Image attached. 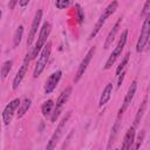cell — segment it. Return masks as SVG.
Masks as SVG:
<instances>
[{"label": "cell", "instance_id": "obj_1", "mask_svg": "<svg viewBox=\"0 0 150 150\" xmlns=\"http://www.w3.org/2000/svg\"><path fill=\"white\" fill-rule=\"evenodd\" d=\"M117 7H118V2H117V1H112V2H110V4L105 7V9H103V12H102V14L100 15V18H98L96 25L94 26V29L91 30V33H90L88 40L94 39V38L98 34V32L101 30V28L103 27V25L105 23V21L108 20V18H109L110 15H112V14L116 12Z\"/></svg>", "mask_w": 150, "mask_h": 150}, {"label": "cell", "instance_id": "obj_2", "mask_svg": "<svg viewBox=\"0 0 150 150\" xmlns=\"http://www.w3.org/2000/svg\"><path fill=\"white\" fill-rule=\"evenodd\" d=\"M50 30H52V25L46 21V22L42 25V27H41V29H40V33H39V36H38V41H36L35 46L33 47V49H32V52H30V59H32V60L35 59V57L40 54L41 49L43 48V46H45L46 42H47V38L49 36Z\"/></svg>", "mask_w": 150, "mask_h": 150}, {"label": "cell", "instance_id": "obj_3", "mask_svg": "<svg viewBox=\"0 0 150 150\" xmlns=\"http://www.w3.org/2000/svg\"><path fill=\"white\" fill-rule=\"evenodd\" d=\"M50 53H52V43L48 42L47 45L43 46V48L40 52V56L38 59V62H36L35 68H34V71H33V77L34 79L39 77L41 75V73L43 71V69L46 68L47 62H48L49 56H50Z\"/></svg>", "mask_w": 150, "mask_h": 150}, {"label": "cell", "instance_id": "obj_4", "mask_svg": "<svg viewBox=\"0 0 150 150\" xmlns=\"http://www.w3.org/2000/svg\"><path fill=\"white\" fill-rule=\"evenodd\" d=\"M127 39H128V30L124 29L122 35H121V38H120V40H118V42H117V45H116V47H115V49L112 50V53L108 57V60L105 62V66H104V69H110L112 67V64L115 63L117 57L122 54V50H123V48L125 46V42H127Z\"/></svg>", "mask_w": 150, "mask_h": 150}, {"label": "cell", "instance_id": "obj_5", "mask_svg": "<svg viewBox=\"0 0 150 150\" xmlns=\"http://www.w3.org/2000/svg\"><path fill=\"white\" fill-rule=\"evenodd\" d=\"M70 94H71V87H67L61 94H60V96H59V98H57V101H56V103H55V105H54V109H53V111H52V116H50V121L52 122H55L56 120H57V117L60 116V114L62 112V110H63V107H64V104L67 103V101L69 100V97H70Z\"/></svg>", "mask_w": 150, "mask_h": 150}, {"label": "cell", "instance_id": "obj_6", "mask_svg": "<svg viewBox=\"0 0 150 150\" xmlns=\"http://www.w3.org/2000/svg\"><path fill=\"white\" fill-rule=\"evenodd\" d=\"M69 117H70V112H67V114L62 117V120L60 121L57 128H56L55 131L53 132V135H52V137H50V139H49V142H48V144H47V146H46L47 149H54V148L56 146V143L59 142V139L61 138V136H62V134H63V131H64V129H66V125H67V123H68V121H69Z\"/></svg>", "mask_w": 150, "mask_h": 150}, {"label": "cell", "instance_id": "obj_7", "mask_svg": "<svg viewBox=\"0 0 150 150\" xmlns=\"http://www.w3.org/2000/svg\"><path fill=\"white\" fill-rule=\"evenodd\" d=\"M149 35H150V18L149 15L145 16V20L143 22V27H142V30H141V35L138 38V41H137V45H136V50L137 53H141L144 50L145 46L148 45L149 42Z\"/></svg>", "mask_w": 150, "mask_h": 150}, {"label": "cell", "instance_id": "obj_8", "mask_svg": "<svg viewBox=\"0 0 150 150\" xmlns=\"http://www.w3.org/2000/svg\"><path fill=\"white\" fill-rule=\"evenodd\" d=\"M30 60H32V59H30V53H29V54H27V55H26V57L23 59V62H22L21 67L19 68V70H18L16 75H15V76H14V79H13V86H12V88H13L14 90L20 86V83L22 82V80H23L25 75L27 74Z\"/></svg>", "mask_w": 150, "mask_h": 150}, {"label": "cell", "instance_id": "obj_9", "mask_svg": "<svg viewBox=\"0 0 150 150\" xmlns=\"http://www.w3.org/2000/svg\"><path fill=\"white\" fill-rule=\"evenodd\" d=\"M95 50H96V48H95V47H91V48L88 50V53L86 54V56L83 57V60L81 61V63H80V66H79V68H77L75 79H74V82H75V83L79 82L80 79L83 76L84 71H86L87 68H88V64L90 63V61H91V59H93V56H94V54H95Z\"/></svg>", "mask_w": 150, "mask_h": 150}, {"label": "cell", "instance_id": "obj_10", "mask_svg": "<svg viewBox=\"0 0 150 150\" xmlns=\"http://www.w3.org/2000/svg\"><path fill=\"white\" fill-rule=\"evenodd\" d=\"M20 104V100L19 98H14L12 100L4 109L2 111V122L5 125H9V123L12 122V118H13V115L14 112L16 111L18 107Z\"/></svg>", "mask_w": 150, "mask_h": 150}, {"label": "cell", "instance_id": "obj_11", "mask_svg": "<svg viewBox=\"0 0 150 150\" xmlns=\"http://www.w3.org/2000/svg\"><path fill=\"white\" fill-rule=\"evenodd\" d=\"M136 89H137V81L134 80V81L131 82V84H130V87H129V89H128V91H127V94H125V97H124V100H123V103H122V105H121V108H120V110H118V117H121V116L123 115V112L128 109V107L130 105L131 101L134 100Z\"/></svg>", "mask_w": 150, "mask_h": 150}, {"label": "cell", "instance_id": "obj_12", "mask_svg": "<svg viewBox=\"0 0 150 150\" xmlns=\"http://www.w3.org/2000/svg\"><path fill=\"white\" fill-rule=\"evenodd\" d=\"M61 76H62V71L61 70H56V71H54V73H52L49 75V77L47 79V81L45 83V88H43L45 94H50L56 88L57 83L61 80Z\"/></svg>", "mask_w": 150, "mask_h": 150}, {"label": "cell", "instance_id": "obj_13", "mask_svg": "<svg viewBox=\"0 0 150 150\" xmlns=\"http://www.w3.org/2000/svg\"><path fill=\"white\" fill-rule=\"evenodd\" d=\"M41 19H42V11L39 9L36 13H35V16L33 19V22H32V27H30V30H29V34H28V39H27V47H30L32 46V42L38 33V28L40 26V22H41Z\"/></svg>", "mask_w": 150, "mask_h": 150}, {"label": "cell", "instance_id": "obj_14", "mask_svg": "<svg viewBox=\"0 0 150 150\" xmlns=\"http://www.w3.org/2000/svg\"><path fill=\"white\" fill-rule=\"evenodd\" d=\"M135 127H130L128 129V131L125 132L124 135V138H123V142H122V149L123 150H129L131 146H132V143L135 141Z\"/></svg>", "mask_w": 150, "mask_h": 150}, {"label": "cell", "instance_id": "obj_15", "mask_svg": "<svg viewBox=\"0 0 150 150\" xmlns=\"http://www.w3.org/2000/svg\"><path fill=\"white\" fill-rule=\"evenodd\" d=\"M121 21H122V18H120V19L116 21V23L114 25L112 29H111V30L109 32V34L107 35V39H105V42H104V48H105V49H108V48L110 47V45H112V42H114V40H115V36H116V34H117V32H118V29H120Z\"/></svg>", "mask_w": 150, "mask_h": 150}, {"label": "cell", "instance_id": "obj_16", "mask_svg": "<svg viewBox=\"0 0 150 150\" xmlns=\"http://www.w3.org/2000/svg\"><path fill=\"white\" fill-rule=\"evenodd\" d=\"M111 94H112V83H108L105 86V88L103 89V91H102V95H101V98H100V102H98L100 108H102L110 100Z\"/></svg>", "mask_w": 150, "mask_h": 150}, {"label": "cell", "instance_id": "obj_17", "mask_svg": "<svg viewBox=\"0 0 150 150\" xmlns=\"http://www.w3.org/2000/svg\"><path fill=\"white\" fill-rule=\"evenodd\" d=\"M30 104H32V101H30V98H27V97L22 102H20V104L18 107V111H16V117L21 118L28 111V109L30 108Z\"/></svg>", "mask_w": 150, "mask_h": 150}, {"label": "cell", "instance_id": "obj_18", "mask_svg": "<svg viewBox=\"0 0 150 150\" xmlns=\"http://www.w3.org/2000/svg\"><path fill=\"white\" fill-rule=\"evenodd\" d=\"M146 103H148V96H145L144 100H143V102L141 103V105H139V108H138V111H137V114H136V117H135V121H134V125H132V127L136 128V127L139 124V122H141V120H142V117H143V115H144V111H145V109H146Z\"/></svg>", "mask_w": 150, "mask_h": 150}, {"label": "cell", "instance_id": "obj_19", "mask_svg": "<svg viewBox=\"0 0 150 150\" xmlns=\"http://www.w3.org/2000/svg\"><path fill=\"white\" fill-rule=\"evenodd\" d=\"M53 109H54V101H53V100H47V101H45L43 104L41 105V112H42V115H43L45 117L49 116V115L52 114Z\"/></svg>", "mask_w": 150, "mask_h": 150}, {"label": "cell", "instance_id": "obj_20", "mask_svg": "<svg viewBox=\"0 0 150 150\" xmlns=\"http://www.w3.org/2000/svg\"><path fill=\"white\" fill-rule=\"evenodd\" d=\"M120 118H121V117H118V116H117V120H116L115 124L112 125L111 134H110V137H109V144H108V149H109V148L111 146V144L115 142V138H116V135H117V132H118V128H120Z\"/></svg>", "mask_w": 150, "mask_h": 150}, {"label": "cell", "instance_id": "obj_21", "mask_svg": "<svg viewBox=\"0 0 150 150\" xmlns=\"http://www.w3.org/2000/svg\"><path fill=\"white\" fill-rule=\"evenodd\" d=\"M22 35H23V26L20 25V26L16 28V30H15V33H14V36H13V45H14V47L19 46V43H20L21 40H22Z\"/></svg>", "mask_w": 150, "mask_h": 150}, {"label": "cell", "instance_id": "obj_22", "mask_svg": "<svg viewBox=\"0 0 150 150\" xmlns=\"http://www.w3.org/2000/svg\"><path fill=\"white\" fill-rule=\"evenodd\" d=\"M12 64H13V61L12 60H8V61L4 62L2 67H1V77L2 79H6L7 75L9 74V71L12 69Z\"/></svg>", "mask_w": 150, "mask_h": 150}, {"label": "cell", "instance_id": "obj_23", "mask_svg": "<svg viewBox=\"0 0 150 150\" xmlns=\"http://www.w3.org/2000/svg\"><path fill=\"white\" fill-rule=\"evenodd\" d=\"M129 56H130V55H129V53H128V54L122 59V61L120 62V64L117 66V68H116V75H117V76H118L123 70H125V67H127L128 61H129Z\"/></svg>", "mask_w": 150, "mask_h": 150}, {"label": "cell", "instance_id": "obj_24", "mask_svg": "<svg viewBox=\"0 0 150 150\" xmlns=\"http://www.w3.org/2000/svg\"><path fill=\"white\" fill-rule=\"evenodd\" d=\"M71 4V0H56L55 1V6L57 9H64L68 8Z\"/></svg>", "mask_w": 150, "mask_h": 150}, {"label": "cell", "instance_id": "obj_25", "mask_svg": "<svg viewBox=\"0 0 150 150\" xmlns=\"http://www.w3.org/2000/svg\"><path fill=\"white\" fill-rule=\"evenodd\" d=\"M75 12H76V16H77V20H79V22L80 23H82L83 22V20H84V12H83V9H82V7L79 5V4H76L75 5Z\"/></svg>", "mask_w": 150, "mask_h": 150}, {"label": "cell", "instance_id": "obj_26", "mask_svg": "<svg viewBox=\"0 0 150 150\" xmlns=\"http://www.w3.org/2000/svg\"><path fill=\"white\" fill-rule=\"evenodd\" d=\"M150 13V0H146L145 1V5L143 7V11H142V15L144 16H148Z\"/></svg>", "mask_w": 150, "mask_h": 150}, {"label": "cell", "instance_id": "obj_27", "mask_svg": "<svg viewBox=\"0 0 150 150\" xmlns=\"http://www.w3.org/2000/svg\"><path fill=\"white\" fill-rule=\"evenodd\" d=\"M124 76H125V70H123L120 75H118V81H117V88H120L121 87V84H122V82H123V80H124Z\"/></svg>", "mask_w": 150, "mask_h": 150}, {"label": "cell", "instance_id": "obj_28", "mask_svg": "<svg viewBox=\"0 0 150 150\" xmlns=\"http://www.w3.org/2000/svg\"><path fill=\"white\" fill-rule=\"evenodd\" d=\"M18 2H19V0H9V2H8V7H9V9H13V8L16 6Z\"/></svg>", "mask_w": 150, "mask_h": 150}, {"label": "cell", "instance_id": "obj_29", "mask_svg": "<svg viewBox=\"0 0 150 150\" xmlns=\"http://www.w3.org/2000/svg\"><path fill=\"white\" fill-rule=\"evenodd\" d=\"M143 136H144V131H142L141 134H139V137H138V142H137V144H136V149H138L139 148V145H141V143H142V139H143Z\"/></svg>", "mask_w": 150, "mask_h": 150}, {"label": "cell", "instance_id": "obj_30", "mask_svg": "<svg viewBox=\"0 0 150 150\" xmlns=\"http://www.w3.org/2000/svg\"><path fill=\"white\" fill-rule=\"evenodd\" d=\"M29 1H30V0H19V5H20L21 7H25V6H27V5L29 4Z\"/></svg>", "mask_w": 150, "mask_h": 150}, {"label": "cell", "instance_id": "obj_31", "mask_svg": "<svg viewBox=\"0 0 150 150\" xmlns=\"http://www.w3.org/2000/svg\"><path fill=\"white\" fill-rule=\"evenodd\" d=\"M1 16H2V12H1V9H0V20H1Z\"/></svg>", "mask_w": 150, "mask_h": 150}, {"label": "cell", "instance_id": "obj_32", "mask_svg": "<svg viewBox=\"0 0 150 150\" xmlns=\"http://www.w3.org/2000/svg\"><path fill=\"white\" fill-rule=\"evenodd\" d=\"M0 53H1V48H0Z\"/></svg>", "mask_w": 150, "mask_h": 150}]
</instances>
